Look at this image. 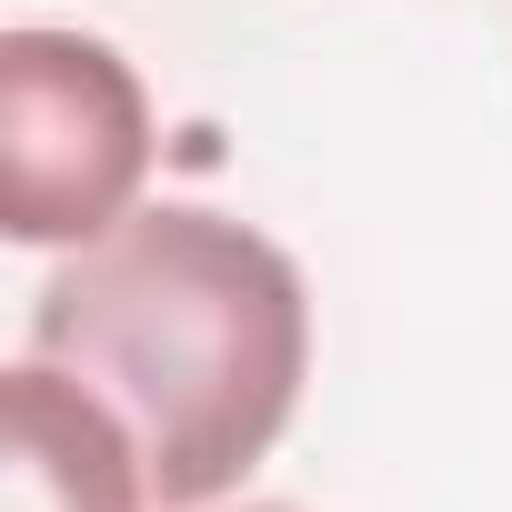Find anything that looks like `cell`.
Returning a JSON list of instances; mask_svg holds the SVG:
<instances>
[{"instance_id": "obj_1", "label": "cell", "mask_w": 512, "mask_h": 512, "mask_svg": "<svg viewBox=\"0 0 512 512\" xmlns=\"http://www.w3.org/2000/svg\"><path fill=\"white\" fill-rule=\"evenodd\" d=\"M31 352L131 422L161 512H201L292 432L312 292L272 231L201 201H141L41 282Z\"/></svg>"}, {"instance_id": "obj_2", "label": "cell", "mask_w": 512, "mask_h": 512, "mask_svg": "<svg viewBox=\"0 0 512 512\" xmlns=\"http://www.w3.org/2000/svg\"><path fill=\"white\" fill-rule=\"evenodd\" d=\"M151 181V91L91 41L21 21L0 31V231L21 251H81L141 211Z\"/></svg>"}, {"instance_id": "obj_3", "label": "cell", "mask_w": 512, "mask_h": 512, "mask_svg": "<svg viewBox=\"0 0 512 512\" xmlns=\"http://www.w3.org/2000/svg\"><path fill=\"white\" fill-rule=\"evenodd\" d=\"M0 512H151V462L131 422L61 362H11L0 382Z\"/></svg>"}, {"instance_id": "obj_4", "label": "cell", "mask_w": 512, "mask_h": 512, "mask_svg": "<svg viewBox=\"0 0 512 512\" xmlns=\"http://www.w3.org/2000/svg\"><path fill=\"white\" fill-rule=\"evenodd\" d=\"M241 512H292V502H241Z\"/></svg>"}]
</instances>
